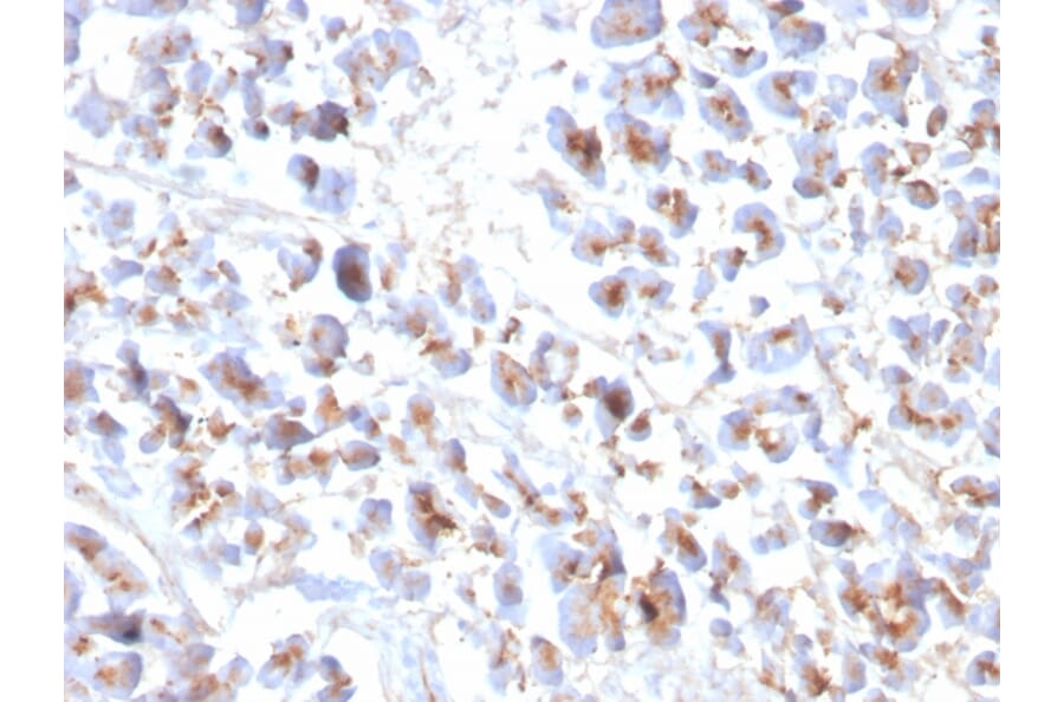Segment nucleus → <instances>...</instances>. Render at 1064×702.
I'll use <instances>...</instances> for the list:
<instances>
[{"label": "nucleus", "mask_w": 1064, "mask_h": 702, "mask_svg": "<svg viewBox=\"0 0 1064 702\" xmlns=\"http://www.w3.org/2000/svg\"><path fill=\"white\" fill-rule=\"evenodd\" d=\"M598 302L602 308H605L607 312L611 314H619L624 308L627 289L626 285L619 281V279H607L606 282L600 284L598 292H596Z\"/></svg>", "instance_id": "0eeeda50"}, {"label": "nucleus", "mask_w": 1064, "mask_h": 702, "mask_svg": "<svg viewBox=\"0 0 1064 702\" xmlns=\"http://www.w3.org/2000/svg\"><path fill=\"white\" fill-rule=\"evenodd\" d=\"M634 400L631 390L622 382H616L602 396L598 406V420L602 428L614 431L632 414Z\"/></svg>", "instance_id": "20e7f679"}, {"label": "nucleus", "mask_w": 1064, "mask_h": 702, "mask_svg": "<svg viewBox=\"0 0 1064 702\" xmlns=\"http://www.w3.org/2000/svg\"><path fill=\"white\" fill-rule=\"evenodd\" d=\"M337 282L346 296L355 302H366L372 295L369 282V263L366 253L359 249H345L336 256Z\"/></svg>", "instance_id": "7ed1b4c3"}, {"label": "nucleus", "mask_w": 1064, "mask_h": 702, "mask_svg": "<svg viewBox=\"0 0 1064 702\" xmlns=\"http://www.w3.org/2000/svg\"><path fill=\"white\" fill-rule=\"evenodd\" d=\"M493 386L512 406L529 405L535 399V386L528 374L516 362L502 354H497L496 361L493 362Z\"/></svg>", "instance_id": "f03ea898"}, {"label": "nucleus", "mask_w": 1064, "mask_h": 702, "mask_svg": "<svg viewBox=\"0 0 1064 702\" xmlns=\"http://www.w3.org/2000/svg\"><path fill=\"white\" fill-rule=\"evenodd\" d=\"M767 213L755 212L751 217V224L748 221L743 220L742 231L757 232L758 245L757 253L758 257L770 258L774 257L778 253V232L777 227L774 225V221L768 220Z\"/></svg>", "instance_id": "423d86ee"}, {"label": "nucleus", "mask_w": 1064, "mask_h": 702, "mask_svg": "<svg viewBox=\"0 0 1064 702\" xmlns=\"http://www.w3.org/2000/svg\"><path fill=\"white\" fill-rule=\"evenodd\" d=\"M564 134H566V140L563 145L570 160L579 165L582 171L592 172L598 162L599 153L598 146H596L598 142H594L587 134H582L579 130L568 129Z\"/></svg>", "instance_id": "39448f33"}, {"label": "nucleus", "mask_w": 1064, "mask_h": 702, "mask_svg": "<svg viewBox=\"0 0 1064 702\" xmlns=\"http://www.w3.org/2000/svg\"><path fill=\"white\" fill-rule=\"evenodd\" d=\"M638 5L627 4L624 8V4H621L619 10L609 12L608 16L602 19L600 29L603 38L608 43L635 42L651 35L654 28L653 21L650 17H646L644 10L641 9L644 4L637 11Z\"/></svg>", "instance_id": "f257e3e1"}]
</instances>
